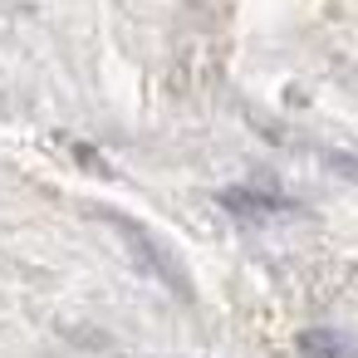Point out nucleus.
<instances>
[{
	"label": "nucleus",
	"mask_w": 358,
	"mask_h": 358,
	"mask_svg": "<svg viewBox=\"0 0 358 358\" xmlns=\"http://www.w3.org/2000/svg\"><path fill=\"white\" fill-rule=\"evenodd\" d=\"M108 221L118 226V236L128 241V250L138 255V265H143V270H148L152 280L172 285V289H177L182 299L192 294V285H187V275H182V260H177V255H172V250H167L162 241H152V236H148V231H143V226H138L133 216H113V211H108Z\"/></svg>",
	"instance_id": "nucleus-1"
},
{
	"label": "nucleus",
	"mask_w": 358,
	"mask_h": 358,
	"mask_svg": "<svg viewBox=\"0 0 358 358\" xmlns=\"http://www.w3.org/2000/svg\"><path fill=\"white\" fill-rule=\"evenodd\" d=\"M216 201L241 226H265V221H280V216H299V201H289L280 192H265V187H226Z\"/></svg>",
	"instance_id": "nucleus-2"
},
{
	"label": "nucleus",
	"mask_w": 358,
	"mask_h": 358,
	"mask_svg": "<svg viewBox=\"0 0 358 358\" xmlns=\"http://www.w3.org/2000/svg\"><path fill=\"white\" fill-rule=\"evenodd\" d=\"M294 348H299V358H358V334L319 324V329H299Z\"/></svg>",
	"instance_id": "nucleus-3"
},
{
	"label": "nucleus",
	"mask_w": 358,
	"mask_h": 358,
	"mask_svg": "<svg viewBox=\"0 0 358 358\" xmlns=\"http://www.w3.org/2000/svg\"><path fill=\"white\" fill-rule=\"evenodd\" d=\"M329 167H334L338 177H348V182H358V162H353V157H343V152H329Z\"/></svg>",
	"instance_id": "nucleus-4"
}]
</instances>
